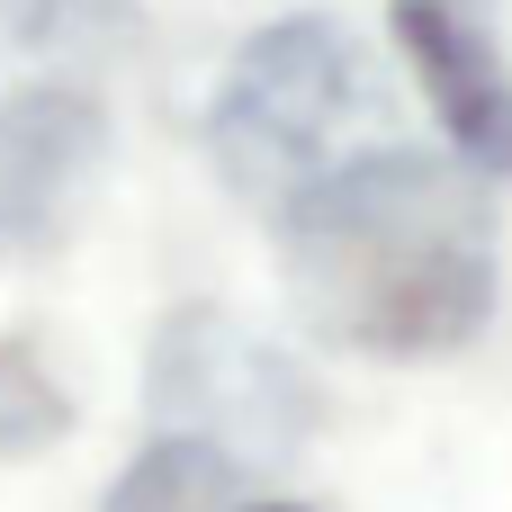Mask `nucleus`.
Here are the masks:
<instances>
[{
  "instance_id": "obj_1",
  "label": "nucleus",
  "mask_w": 512,
  "mask_h": 512,
  "mask_svg": "<svg viewBox=\"0 0 512 512\" xmlns=\"http://www.w3.org/2000/svg\"><path fill=\"white\" fill-rule=\"evenodd\" d=\"M297 324L360 360H441L495 315V207L459 153L360 144L279 207Z\"/></svg>"
},
{
  "instance_id": "obj_2",
  "label": "nucleus",
  "mask_w": 512,
  "mask_h": 512,
  "mask_svg": "<svg viewBox=\"0 0 512 512\" xmlns=\"http://www.w3.org/2000/svg\"><path fill=\"white\" fill-rule=\"evenodd\" d=\"M378 108H387V90H378L369 45L342 18L297 9L234 45L216 108H207V162L234 198L279 216L306 180H324L333 162H351L369 144Z\"/></svg>"
},
{
  "instance_id": "obj_3",
  "label": "nucleus",
  "mask_w": 512,
  "mask_h": 512,
  "mask_svg": "<svg viewBox=\"0 0 512 512\" xmlns=\"http://www.w3.org/2000/svg\"><path fill=\"white\" fill-rule=\"evenodd\" d=\"M153 405H162V432H198V441H216L243 468L306 450V432L324 414L315 378L288 351H270L261 333H243L234 315H216V306H180L162 324Z\"/></svg>"
},
{
  "instance_id": "obj_4",
  "label": "nucleus",
  "mask_w": 512,
  "mask_h": 512,
  "mask_svg": "<svg viewBox=\"0 0 512 512\" xmlns=\"http://www.w3.org/2000/svg\"><path fill=\"white\" fill-rule=\"evenodd\" d=\"M108 162V117L90 90L72 81H36L18 99H0V261H45Z\"/></svg>"
},
{
  "instance_id": "obj_5",
  "label": "nucleus",
  "mask_w": 512,
  "mask_h": 512,
  "mask_svg": "<svg viewBox=\"0 0 512 512\" xmlns=\"http://www.w3.org/2000/svg\"><path fill=\"white\" fill-rule=\"evenodd\" d=\"M387 27L423 108L441 117V144L477 180H512V63L495 18L477 0H387Z\"/></svg>"
},
{
  "instance_id": "obj_6",
  "label": "nucleus",
  "mask_w": 512,
  "mask_h": 512,
  "mask_svg": "<svg viewBox=\"0 0 512 512\" xmlns=\"http://www.w3.org/2000/svg\"><path fill=\"white\" fill-rule=\"evenodd\" d=\"M234 477H243V459H225L216 441L162 432V441L108 486L99 512H234Z\"/></svg>"
},
{
  "instance_id": "obj_7",
  "label": "nucleus",
  "mask_w": 512,
  "mask_h": 512,
  "mask_svg": "<svg viewBox=\"0 0 512 512\" xmlns=\"http://www.w3.org/2000/svg\"><path fill=\"white\" fill-rule=\"evenodd\" d=\"M63 432H72V405H63L54 369L36 351L0 342V459H27V450H45Z\"/></svg>"
},
{
  "instance_id": "obj_8",
  "label": "nucleus",
  "mask_w": 512,
  "mask_h": 512,
  "mask_svg": "<svg viewBox=\"0 0 512 512\" xmlns=\"http://www.w3.org/2000/svg\"><path fill=\"white\" fill-rule=\"evenodd\" d=\"M18 45H90L126 18V0H0Z\"/></svg>"
},
{
  "instance_id": "obj_9",
  "label": "nucleus",
  "mask_w": 512,
  "mask_h": 512,
  "mask_svg": "<svg viewBox=\"0 0 512 512\" xmlns=\"http://www.w3.org/2000/svg\"><path fill=\"white\" fill-rule=\"evenodd\" d=\"M234 512H297V504H234Z\"/></svg>"
},
{
  "instance_id": "obj_10",
  "label": "nucleus",
  "mask_w": 512,
  "mask_h": 512,
  "mask_svg": "<svg viewBox=\"0 0 512 512\" xmlns=\"http://www.w3.org/2000/svg\"><path fill=\"white\" fill-rule=\"evenodd\" d=\"M504 9H512V0H504Z\"/></svg>"
}]
</instances>
